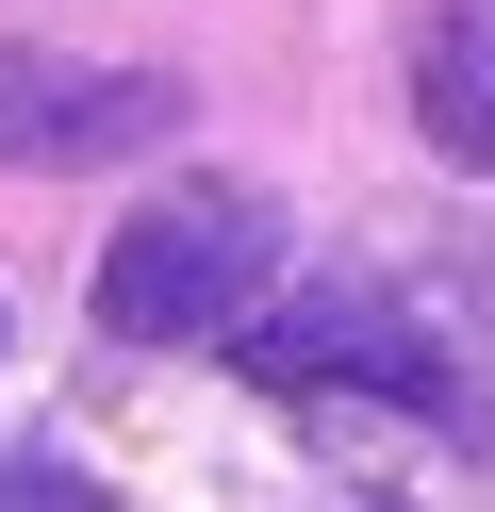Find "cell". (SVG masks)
Listing matches in <instances>:
<instances>
[{"label": "cell", "mask_w": 495, "mask_h": 512, "mask_svg": "<svg viewBox=\"0 0 495 512\" xmlns=\"http://www.w3.org/2000/svg\"><path fill=\"white\" fill-rule=\"evenodd\" d=\"M429 133H446V166H495V0H462L429 34Z\"/></svg>", "instance_id": "cell-4"}, {"label": "cell", "mask_w": 495, "mask_h": 512, "mask_svg": "<svg viewBox=\"0 0 495 512\" xmlns=\"http://www.w3.org/2000/svg\"><path fill=\"white\" fill-rule=\"evenodd\" d=\"M0 512H99V479L66 446H0Z\"/></svg>", "instance_id": "cell-5"}, {"label": "cell", "mask_w": 495, "mask_h": 512, "mask_svg": "<svg viewBox=\"0 0 495 512\" xmlns=\"http://www.w3.org/2000/svg\"><path fill=\"white\" fill-rule=\"evenodd\" d=\"M248 364L281 380V397H314V380H363V397H396V413H462L446 347H429L396 298H281V314H248Z\"/></svg>", "instance_id": "cell-3"}, {"label": "cell", "mask_w": 495, "mask_h": 512, "mask_svg": "<svg viewBox=\"0 0 495 512\" xmlns=\"http://www.w3.org/2000/svg\"><path fill=\"white\" fill-rule=\"evenodd\" d=\"M165 133H182V83L0 50V166H132V149H165Z\"/></svg>", "instance_id": "cell-2"}, {"label": "cell", "mask_w": 495, "mask_h": 512, "mask_svg": "<svg viewBox=\"0 0 495 512\" xmlns=\"http://www.w3.org/2000/svg\"><path fill=\"white\" fill-rule=\"evenodd\" d=\"M264 265H281V199L264 182H165L99 248V331L116 347H215V331L264 314Z\"/></svg>", "instance_id": "cell-1"}]
</instances>
